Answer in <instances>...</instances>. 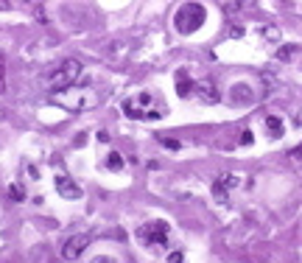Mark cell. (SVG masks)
I'll return each instance as SVG.
<instances>
[{
  "instance_id": "obj_1",
  "label": "cell",
  "mask_w": 302,
  "mask_h": 263,
  "mask_svg": "<svg viewBox=\"0 0 302 263\" xmlns=\"http://www.w3.org/2000/svg\"><path fill=\"white\" fill-rule=\"evenodd\" d=\"M81 73H84L81 59H65V62H59L48 76H45V87H48L50 93L62 95V93H67L70 87H76L78 78H81Z\"/></svg>"
},
{
  "instance_id": "obj_2",
  "label": "cell",
  "mask_w": 302,
  "mask_h": 263,
  "mask_svg": "<svg viewBox=\"0 0 302 263\" xmlns=\"http://www.w3.org/2000/svg\"><path fill=\"white\" fill-rule=\"evenodd\" d=\"M204 22V6L201 3H182L179 11L173 14V25H176L179 34H193L201 28Z\"/></svg>"
},
{
  "instance_id": "obj_3",
  "label": "cell",
  "mask_w": 302,
  "mask_h": 263,
  "mask_svg": "<svg viewBox=\"0 0 302 263\" xmlns=\"http://www.w3.org/2000/svg\"><path fill=\"white\" fill-rule=\"evenodd\" d=\"M168 235H171V227H168V221H162V218L145 221V224H140V229H137V238L143 246H165Z\"/></svg>"
},
{
  "instance_id": "obj_4",
  "label": "cell",
  "mask_w": 302,
  "mask_h": 263,
  "mask_svg": "<svg viewBox=\"0 0 302 263\" xmlns=\"http://www.w3.org/2000/svg\"><path fill=\"white\" fill-rule=\"evenodd\" d=\"M89 244H93V238H89V235H70V238L62 244V257H65V260H78V257H81V252L87 249Z\"/></svg>"
},
{
  "instance_id": "obj_5",
  "label": "cell",
  "mask_w": 302,
  "mask_h": 263,
  "mask_svg": "<svg viewBox=\"0 0 302 263\" xmlns=\"http://www.w3.org/2000/svg\"><path fill=\"white\" fill-rule=\"evenodd\" d=\"M235 188H238V177H235V173H221V177L213 182V193H216L218 199H227V193H232Z\"/></svg>"
},
{
  "instance_id": "obj_6",
  "label": "cell",
  "mask_w": 302,
  "mask_h": 263,
  "mask_svg": "<svg viewBox=\"0 0 302 263\" xmlns=\"http://www.w3.org/2000/svg\"><path fill=\"white\" fill-rule=\"evenodd\" d=\"M53 185H56V190H59L65 199H78V196H81V188H78L70 177H65V173H59V177L53 179Z\"/></svg>"
},
{
  "instance_id": "obj_7",
  "label": "cell",
  "mask_w": 302,
  "mask_h": 263,
  "mask_svg": "<svg viewBox=\"0 0 302 263\" xmlns=\"http://www.w3.org/2000/svg\"><path fill=\"white\" fill-rule=\"evenodd\" d=\"M196 95H199L204 104H216V101H218V90H216V84H213V81H199V84H196Z\"/></svg>"
},
{
  "instance_id": "obj_8",
  "label": "cell",
  "mask_w": 302,
  "mask_h": 263,
  "mask_svg": "<svg viewBox=\"0 0 302 263\" xmlns=\"http://www.w3.org/2000/svg\"><path fill=\"white\" fill-rule=\"evenodd\" d=\"M193 90H196V84L188 78V73H179V76H176V93L185 98V95H190Z\"/></svg>"
},
{
  "instance_id": "obj_9",
  "label": "cell",
  "mask_w": 302,
  "mask_h": 263,
  "mask_svg": "<svg viewBox=\"0 0 302 263\" xmlns=\"http://www.w3.org/2000/svg\"><path fill=\"white\" fill-rule=\"evenodd\" d=\"M266 126H268V137H280V134H283V118L268 115L266 118Z\"/></svg>"
},
{
  "instance_id": "obj_10",
  "label": "cell",
  "mask_w": 302,
  "mask_h": 263,
  "mask_svg": "<svg viewBox=\"0 0 302 263\" xmlns=\"http://www.w3.org/2000/svg\"><path fill=\"white\" fill-rule=\"evenodd\" d=\"M299 53V45H283V48H277V59L283 62H291V56Z\"/></svg>"
},
{
  "instance_id": "obj_11",
  "label": "cell",
  "mask_w": 302,
  "mask_h": 263,
  "mask_svg": "<svg viewBox=\"0 0 302 263\" xmlns=\"http://www.w3.org/2000/svg\"><path fill=\"white\" fill-rule=\"evenodd\" d=\"M249 98H252L249 87H244V84H238V87H232V101H235V104H240V101H249Z\"/></svg>"
},
{
  "instance_id": "obj_12",
  "label": "cell",
  "mask_w": 302,
  "mask_h": 263,
  "mask_svg": "<svg viewBox=\"0 0 302 263\" xmlns=\"http://www.w3.org/2000/svg\"><path fill=\"white\" fill-rule=\"evenodd\" d=\"M106 168H112V171L123 168V157L117 154V151H109V157H106Z\"/></svg>"
},
{
  "instance_id": "obj_13",
  "label": "cell",
  "mask_w": 302,
  "mask_h": 263,
  "mask_svg": "<svg viewBox=\"0 0 302 263\" xmlns=\"http://www.w3.org/2000/svg\"><path fill=\"white\" fill-rule=\"evenodd\" d=\"M6 93V53L0 50V95Z\"/></svg>"
},
{
  "instance_id": "obj_14",
  "label": "cell",
  "mask_w": 302,
  "mask_h": 263,
  "mask_svg": "<svg viewBox=\"0 0 302 263\" xmlns=\"http://www.w3.org/2000/svg\"><path fill=\"white\" fill-rule=\"evenodd\" d=\"M9 199H14V201H25V193H22L20 185H9Z\"/></svg>"
},
{
  "instance_id": "obj_15",
  "label": "cell",
  "mask_w": 302,
  "mask_h": 263,
  "mask_svg": "<svg viewBox=\"0 0 302 263\" xmlns=\"http://www.w3.org/2000/svg\"><path fill=\"white\" fill-rule=\"evenodd\" d=\"M260 34H266V39H280V31L274 25H260Z\"/></svg>"
},
{
  "instance_id": "obj_16",
  "label": "cell",
  "mask_w": 302,
  "mask_h": 263,
  "mask_svg": "<svg viewBox=\"0 0 302 263\" xmlns=\"http://www.w3.org/2000/svg\"><path fill=\"white\" fill-rule=\"evenodd\" d=\"M160 143H162V145H168V149H171V151L182 149V145H179V140H173V137H165V134H162V137H160Z\"/></svg>"
},
{
  "instance_id": "obj_17",
  "label": "cell",
  "mask_w": 302,
  "mask_h": 263,
  "mask_svg": "<svg viewBox=\"0 0 302 263\" xmlns=\"http://www.w3.org/2000/svg\"><path fill=\"white\" fill-rule=\"evenodd\" d=\"M288 157H291L294 162H302V143H299V145H294V149L288 151Z\"/></svg>"
},
{
  "instance_id": "obj_18",
  "label": "cell",
  "mask_w": 302,
  "mask_h": 263,
  "mask_svg": "<svg viewBox=\"0 0 302 263\" xmlns=\"http://www.w3.org/2000/svg\"><path fill=\"white\" fill-rule=\"evenodd\" d=\"M89 263H117V260H115V257H112V255H95V257H93V260H89Z\"/></svg>"
},
{
  "instance_id": "obj_19",
  "label": "cell",
  "mask_w": 302,
  "mask_h": 263,
  "mask_svg": "<svg viewBox=\"0 0 302 263\" xmlns=\"http://www.w3.org/2000/svg\"><path fill=\"white\" fill-rule=\"evenodd\" d=\"M182 260H185L182 252H171V255H168V263H182Z\"/></svg>"
},
{
  "instance_id": "obj_20",
  "label": "cell",
  "mask_w": 302,
  "mask_h": 263,
  "mask_svg": "<svg viewBox=\"0 0 302 263\" xmlns=\"http://www.w3.org/2000/svg\"><path fill=\"white\" fill-rule=\"evenodd\" d=\"M224 9H227V11H238V9H244V3H224Z\"/></svg>"
},
{
  "instance_id": "obj_21",
  "label": "cell",
  "mask_w": 302,
  "mask_h": 263,
  "mask_svg": "<svg viewBox=\"0 0 302 263\" xmlns=\"http://www.w3.org/2000/svg\"><path fill=\"white\" fill-rule=\"evenodd\" d=\"M240 143H252V132H244V134H240Z\"/></svg>"
},
{
  "instance_id": "obj_22",
  "label": "cell",
  "mask_w": 302,
  "mask_h": 263,
  "mask_svg": "<svg viewBox=\"0 0 302 263\" xmlns=\"http://www.w3.org/2000/svg\"><path fill=\"white\" fill-rule=\"evenodd\" d=\"M0 9H9V3H0Z\"/></svg>"
}]
</instances>
